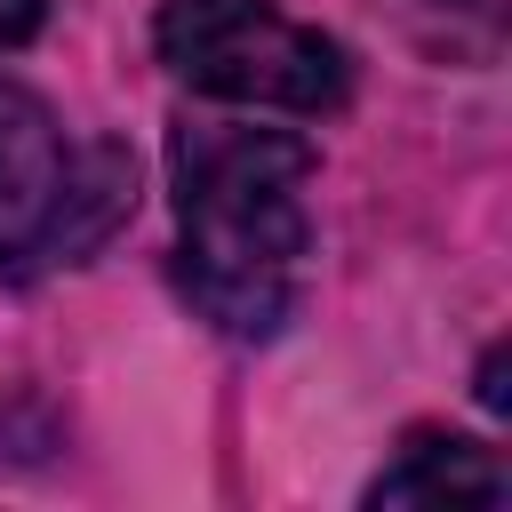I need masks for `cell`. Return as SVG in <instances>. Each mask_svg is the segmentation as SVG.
Here are the masks:
<instances>
[{
    "instance_id": "3957f363",
    "label": "cell",
    "mask_w": 512,
    "mask_h": 512,
    "mask_svg": "<svg viewBox=\"0 0 512 512\" xmlns=\"http://www.w3.org/2000/svg\"><path fill=\"white\" fill-rule=\"evenodd\" d=\"M64 176H72V144H64L56 112L32 88L0 80V264L48 256Z\"/></svg>"
},
{
    "instance_id": "277c9868",
    "label": "cell",
    "mask_w": 512,
    "mask_h": 512,
    "mask_svg": "<svg viewBox=\"0 0 512 512\" xmlns=\"http://www.w3.org/2000/svg\"><path fill=\"white\" fill-rule=\"evenodd\" d=\"M512 496V472L496 448L456 432H408V448L368 480V504H448V512H496Z\"/></svg>"
},
{
    "instance_id": "8992f818",
    "label": "cell",
    "mask_w": 512,
    "mask_h": 512,
    "mask_svg": "<svg viewBox=\"0 0 512 512\" xmlns=\"http://www.w3.org/2000/svg\"><path fill=\"white\" fill-rule=\"evenodd\" d=\"M480 400L504 408V352H488V368H480Z\"/></svg>"
},
{
    "instance_id": "7a4b0ae2",
    "label": "cell",
    "mask_w": 512,
    "mask_h": 512,
    "mask_svg": "<svg viewBox=\"0 0 512 512\" xmlns=\"http://www.w3.org/2000/svg\"><path fill=\"white\" fill-rule=\"evenodd\" d=\"M152 40L184 88L248 112H336L352 88L344 48L272 0H168Z\"/></svg>"
},
{
    "instance_id": "5b68a950",
    "label": "cell",
    "mask_w": 512,
    "mask_h": 512,
    "mask_svg": "<svg viewBox=\"0 0 512 512\" xmlns=\"http://www.w3.org/2000/svg\"><path fill=\"white\" fill-rule=\"evenodd\" d=\"M40 16H48V0H0V48H24L40 32Z\"/></svg>"
},
{
    "instance_id": "6da1fadb",
    "label": "cell",
    "mask_w": 512,
    "mask_h": 512,
    "mask_svg": "<svg viewBox=\"0 0 512 512\" xmlns=\"http://www.w3.org/2000/svg\"><path fill=\"white\" fill-rule=\"evenodd\" d=\"M168 168L184 224V296L240 344L280 336L312 248V144L256 120H184L168 136Z\"/></svg>"
}]
</instances>
